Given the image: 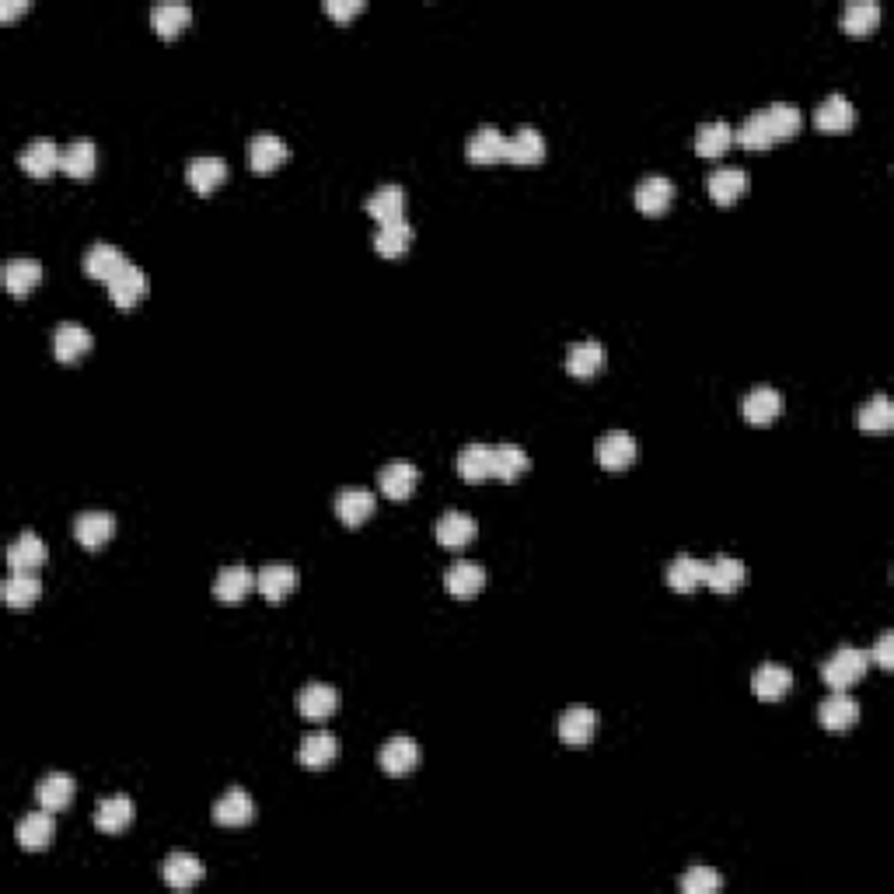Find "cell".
Listing matches in <instances>:
<instances>
[{
    "instance_id": "9c48e42d",
    "label": "cell",
    "mask_w": 894,
    "mask_h": 894,
    "mask_svg": "<svg viewBox=\"0 0 894 894\" xmlns=\"http://www.w3.org/2000/svg\"><path fill=\"white\" fill-rule=\"evenodd\" d=\"M818 720L825 730H849L856 720H860V702H856L846 688H842V692H832L818 706Z\"/></svg>"
},
{
    "instance_id": "9a60e30c",
    "label": "cell",
    "mask_w": 894,
    "mask_h": 894,
    "mask_svg": "<svg viewBox=\"0 0 894 894\" xmlns=\"http://www.w3.org/2000/svg\"><path fill=\"white\" fill-rule=\"evenodd\" d=\"M42 563H46V542H42L35 531H21V535L7 545V566H11V570L35 573Z\"/></svg>"
},
{
    "instance_id": "74e56055",
    "label": "cell",
    "mask_w": 894,
    "mask_h": 894,
    "mask_svg": "<svg viewBox=\"0 0 894 894\" xmlns=\"http://www.w3.org/2000/svg\"><path fill=\"white\" fill-rule=\"evenodd\" d=\"M0 594L11 608H28L32 601H39L42 594V580L28 570H11V577L0 584Z\"/></svg>"
},
{
    "instance_id": "d590c367",
    "label": "cell",
    "mask_w": 894,
    "mask_h": 894,
    "mask_svg": "<svg viewBox=\"0 0 894 894\" xmlns=\"http://www.w3.org/2000/svg\"><path fill=\"white\" fill-rule=\"evenodd\" d=\"M699 584H706V563L695 556H688V552H681V556L671 559L668 566V587L678 594H688L695 591Z\"/></svg>"
},
{
    "instance_id": "f1b7e54d",
    "label": "cell",
    "mask_w": 894,
    "mask_h": 894,
    "mask_svg": "<svg viewBox=\"0 0 894 894\" xmlns=\"http://www.w3.org/2000/svg\"><path fill=\"white\" fill-rule=\"evenodd\" d=\"M437 542L447 545V549H461L475 538V517L465 514V510H447V514L437 517Z\"/></svg>"
},
{
    "instance_id": "816d5d0a",
    "label": "cell",
    "mask_w": 894,
    "mask_h": 894,
    "mask_svg": "<svg viewBox=\"0 0 894 894\" xmlns=\"http://www.w3.org/2000/svg\"><path fill=\"white\" fill-rule=\"evenodd\" d=\"M870 661H877L881 668H891L894 664V633L891 629H884V633L877 636L874 650H870Z\"/></svg>"
},
{
    "instance_id": "52a82bcc",
    "label": "cell",
    "mask_w": 894,
    "mask_h": 894,
    "mask_svg": "<svg viewBox=\"0 0 894 894\" xmlns=\"http://www.w3.org/2000/svg\"><path fill=\"white\" fill-rule=\"evenodd\" d=\"M378 486L385 496H392V500H406V496H413V489L420 486V468L413 465V461H388L385 468L378 472Z\"/></svg>"
},
{
    "instance_id": "e0dca14e",
    "label": "cell",
    "mask_w": 894,
    "mask_h": 894,
    "mask_svg": "<svg viewBox=\"0 0 894 894\" xmlns=\"http://www.w3.org/2000/svg\"><path fill=\"white\" fill-rule=\"evenodd\" d=\"M741 409H744V416H748L751 423L765 427V423H772L779 413H783V395H779L772 385H755L748 395H744Z\"/></svg>"
},
{
    "instance_id": "681fc988",
    "label": "cell",
    "mask_w": 894,
    "mask_h": 894,
    "mask_svg": "<svg viewBox=\"0 0 894 894\" xmlns=\"http://www.w3.org/2000/svg\"><path fill=\"white\" fill-rule=\"evenodd\" d=\"M765 119H769V130L772 137H793V133L804 126V116H800V109L793 102H772L769 109H762Z\"/></svg>"
},
{
    "instance_id": "e575fe53",
    "label": "cell",
    "mask_w": 894,
    "mask_h": 894,
    "mask_svg": "<svg viewBox=\"0 0 894 894\" xmlns=\"http://www.w3.org/2000/svg\"><path fill=\"white\" fill-rule=\"evenodd\" d=\"M49 839H53V811L42 807V811H35L18 821V846L21 849L39 853V849L49 846Z\"/></svg>"
},
{
    "instance_id": "603a6c76",
    "label": "cell",
    "mask_w": 894,
    "mask_h": 894,
    "mask_svg": "<svg viewBox=\"0 0 894 894\" xmlns=\"http://www.w3.org/2000/svg\"><path fill=\"white\" fill-rule=\"evenodd\" d=\"M336 514L343 524H364L374 514V493L364 486H346L336 493Z\"/></svg>"
},
{
    "instance_id": "8992f818",
    "label": "cell",
    "mask_w": 894,
    "mask_h": 894,
    "mask_svg": "<svg viewBox=\"0 0 894 894\" xmlns=\"http://www.w3.org/2000/svg\"><path fill=\"white\" fill-rule=\"evenodd\" d=\"M297 709L308 720H329L339 709V692L325 681H308V685L297 692Z\"/></svg>"
},
{
    "instance_id": "3957f363",
    "label": "cell",
    "mask_w": 894,
    "mask_h": 894,
    "mask_svg": "<svg viewBox=\"0 0 894 894\" xmlns=\"http://www.w3.org/2000/svg\"><path fill=\"white\" fill-rule=\"evenodd\" d=\"M378 765L388 772V776H406V772H413L416 765H420V744L406 734L388 737L378 751Z\"/></svg>"
},
{
    "instance_id": "484cf974",
    "label": "cell",
    "mask_w": 894,
    "mask_h": 894,
    "mask_svg": "<svg viewBox=\"0 0 894 894\" xmlns=\"http://www.w3.org/2000/svg\"><path fill=\"white\" fill-rule=\"evenodd\" d=\"M601 367H605V346L598 339H580V343H573L566 350V371L573 378H591Z\"/></svg>"
},
{
    "instance_id": "5b68a950",
    "label": "cell",
    "mask_w": 894,
    "mask_h": 894,
    "mask_svg": "<svg viewBox=\"0 0 894 894\" xmlns=\"http://www.w3.org/2000/svg\"><path fill=\"white\" fill-rule=\"evenodd\" d=\"M248 168L259 175L273 172V168H280L283 161L290 158V147L283 137H276V133H259V137L248 140Z\"/></svg>"
},
{
    "instance_id": "30bf717a",
    "label": "cell",
    "mask_w": 894,
    "mask_h": 894,
    "mask_svg": "<svg viewBox=\"0 0 894 894\" xmlns=\"http://www.w3.org/2000/svg\"><path fill=\"white\" fill-rule=\"evenodd\" d=\"M112 531H116V517H112L109 510H84V514L74 517V535L84 549H98V545H105L112 538Z\"/></svg>"
},
{
    "instance_id": "ba28073f",
    "label": "cell",
    "mask_w": 894,
    "mask_h": 894,
    "mask_svg": "<svg viewBox=\"0 0 894 894\" xmlns=\"http://www.w3.org/2000/svg\"><path fill=\"white\" fill-rule=\"evenodd\" d=\"M594 454H598V461L608 468V472H619V468L633 465L636 441H633V434H626V430H608V434L594 444Z\"/></svg>"
},
{
    "instance_id": "1f68e13d",
    "label": "cell",
    "mask_w": 894,
    "mask_h": 894,
    "mask_svg": "<svg viewBox=\"0 0 894 894\" xmlns=\"http://www.w3.org/2000/svg\"><path fill=\"white\" fill-rule=\"evenodd\" d=\"M444 587L447 594H454V598H475V594L486 587V570H482L479 563H454L451 570L444 573Z\"/></svg>"
},
{
    "instance_id": "f5cc1de1",
    "label": "cell",
    "mask_w": 894,
    "mask_h": 894,
    "mask_svg": "<svg viewBox=\"0 0 894 894\" xmlns=\"http://www.w3.org/2000/svg\"><path fill=\"white\" fill-rule=\"evenodd\" d=\"M325 11L332 18H353L357 11H364V0H325Z\"/></svg>"
},
{
    "instance_id": "8fae6325",
    "label": "cell",
    "mask_w": 894,
    "mask_h": 894,
    "mask_svg": "<svg viewBox=\"0 0 894 894\" xmlns=\"http://www.w3.org/2000/svg\"><path fill=\"white\" fill-rule=\"evenodd\" d=\"M465 154L468 161H475V165H493V161H503L507 158V137H503L496 126H479V130L468 137L465 144Z\"/></svg>"
},
{
    "instance_id": "7c38bea8",
    "label": "cell",
    "mask_w": 894,
    "mask_h": 894,
    "mask_svg": "<svg viewBox=\"0 0 894 894\" xmlns=\"http://www.w3.org/2000/svg\"><path fill=\"white\" fill-rule=\"evenodd\" d=\"M255 818V800L248 797L241 786H231V790L224 793L221 800L214 804V821L224 828H241L248 825V821Z\"/></svg>"
},
{
    "instance_id": "b9f144b4",
    "label": "cell",
    "mask_w": 894,
    "mask_h": 894,
    "mask_svg": "<svg viewBox=\"0 0 894 894\" xmlns=\"http://www.w3.org/2000/svg\"><path fill=\"white\" fill-rule=\"evenodd\" d=\"M730 144H734V126L723 123V119L702 123L699 133H695V151H699L702 158H720V154H727Z\"/></svg>"
},
{
    "instance_id": "f35d334b",
    "label": "cell",
    "mask_w": 894,
    "mask_h": 894,
    "mask_svg": "<svg viewBox=\"0 0 894 894\" xmlns=\"http://www.w3.org/2000/svg\"><path fill=\"white\" fill-rule=\"evenodd\" d=\"M186 179H189V186H193L196 193H214V189L227 179V165L221 158H214V154H203V158L189 161Z\"/></svg>"
},
{
    "instance_id": "8d00e7d4",
    "label": "cell",
    "mask_w": 894,
    "mask_h": 894,
    "mask_svg": "<svg viewBox=\"0 0 894 894\" xmlns=\"http://www.w3.org/2000/svg\"><path fill=\"white\" fill-rule=\"evenodd\" d=\"M98 165V147L91 140L77 137L63 147V161H60V172H67L70 179H88Z\"/></svg>"
},
{
    "instance_id": "2e32d148",
    "label": "cell",
    "mask_w": 894,
    "mask_h": 894,
    "mask_svg": "<svg viewBox=\"0 0 894 894\" xmlns=\"http://www.w3.org/2000/svg\"><path fill=\"white\" fill-rule=\"evenodd\" d=\"M88 350H91V332L84 329V325L60 322L53 329V353H56V360H63V364H74V360L84 357Z\"/></svg>"
},
{
    "instance_id": "f6af8a7d",
    "label": "cell",
    "mask_w": 894,
    "mask_h": 894,
    "mask_svg": "<svg viewBox=\"0 0 894 894\" xmlns=\"http://www.w3.org/2000/svg\"><path fill=\"white\" fill-rule=\"evenodd\" d=\"M856 420H860V430H870V434H884V430H891L894 427L891 399L884 392H877L874 399L863 402L860 413H856Z\"/></svg>"
},
{
    "instance_id": "bcb514c9",
    "label": "cell",
    "mask_w": 894,
    "mask_h": 894,
    "mask_svg": "<svg viewBox=\"0 0 894 894\" xmlns=\"http://www.w3.org/2000/svg\"><path fill=\"white\" fill-rule=\"evenodd\" d=\"M528 465H531V458H528V451H524V447H517V444L493 447V475H496V479L514 482L517 475L528 472Z\"/></svg>"
},
{
    "instance_id": "db71d44e",
    "label": "cell",
    "mask_w": 894,
    "mask_h": 894,
    "mask_svg": "<svg viewBox=\"0 0 894 894\" xmlns=\"http://www.w3.org/2000/svg\"><path fill=\"white\" fill-rule=\"evenodd\" d=\"M28 7H32V0H4L0 4V18H14V14L28 11Z\"/></svg>"
},
{
    "instance_id": "7a4b0ae2",
    "label": "cell",
    "mask_w": 894,
    "mask_h": 894,
    "mask_svg": "<svg viewBox=\"0 0 894 894\" xmlns=\"http://www.w3.org/2000/svg\"><path fill=\"white\" fill-rule=\"evenodd\" d=\"M105 287H109V297H112V304H116V308L130 311L133 304L144 301V297H147V287H151V283H147V273L137 266V262H126V266L119 269V273L112 276V280L105 283Z\"/></svg>"
},
{
    "instance_id": "836d02e7",
    "label": "cell",
    "mask_w": 894,
    "mask_h": 894,
    "mask_svg": "<svg viewBox=\"0 0 894 894\" xmlns=\"http://www.w3.org/2000/svg\"><path fill=\"white\" fill-rule=\"evenodd\" d=\"M35 800H39V807H46V811H63V807L74 800V779H70L67 772H49V776H42L39 783H35Z\"/></svg>"
},
{
    "instance_id": "ac0fdd59",
    "label": "cell",
    "mask_w": 894,
    "mask_h": 894,
    "mask_svg": "<svg viewBox=\"0 0 894 894\" xmlns=\"http://www.w3.org/2000/svg\"><path fill=\"white\" fill-rule=\"evenodd\" d=\"M297 587V570L287 563H269L255 573V591L269 601H283Z\"/></svg>"
},
{
    "instance_id": "6da1fadb",
    "label": "cell",
    "mask_w": 894,
    "mask_h": 894,
    "mask_svg": "<svg viewBox=\"0 0 894 894\" xmlns=\"http://www.w3.org/2000/svg\"><path fill=\"white\" fill-rule=\"evenodd\" d=\"M867 668H870V654H867V650H860V647H839L825 664H821V678H825L828 685L835 688V692H842V688H849L853 681H860L863 674H867Z\"/></svg>"
},
{
    "instance_id": "83f0119b",
    "label": "cell",
    "mask_w": 894,
    "mask_h": 894,
    "mask_svg": "<svg viewBox=\"0 0 894 894\" xmlns=\"http://www.w3.org/2000/svg\"><path fill=\"white\" fill-rule=\"evenodd\" d=\"M674 200V182L668 175H647V179L636 186V207L643 214H664Z\"/></svg>"
},
{
    "instance_id": "d4e9b609",
    "label": "cell",
    "mask_w": 894,
    "mask_h": 894,
    "mask_svg": "<svg viewBox=\"0 0 894 894\" xmlns=\"http://www.w3.org/2000/svg\"><path fill=\"white\" fill-rule=\"evenodd\" d=\"M545 158V137L535 126H521L514 137H507V158L510 165H538Z\"/></svg>"
},
{
    "instance_id": "44dd1931",
    "label": "cell",
    "mask_w": 894,
    "mask_h": 894,
    "mask_svg": "<svg viewBox=\"0 0 894 894\" xmlns=\"http://www.w3.org/2000/svg\"><path fill=\"white\" fill-rule=\"evenodd\" d=\"M556 730L566 744H587L594 737V730H598V713L591 706H570L559 716Z\"/></svg>"
},
{
    "instance_id": "c3c4849f",
    "label": "cell",
    "mask_w": 894,
    "mask_h": 894,
    "mask_svg": "<svg viewBox=\"0 0 894 894\" xmlns=\"http://www.w3.org/2000/svg\"><path fill=\"white\" fill-rule=\"evenodd\" d=\"M881 21V4L877 0H849L842 11V28L853 35H863Z\"/></svg>"
},
{
    "instance_id": "5bb4252c",
    "label": "cell",
    "mask_w": 894,
    "mask_h": 894,
    "mask_svg": "<svg viewBox=\"0 0 894 894\" xmlns=\"http://www.w3.org/2000/svg\"><path fill=\"white\" fill-rule=\"evenodd\" d=\"M367 214H371L378 224L402 221V217H406V189L395 186V182L378 186L371 196H367Z\"/></svg>"
},
{
    "instance_id": "4fadbf2b",
    "label": "cell",
    "mask_w": 894,
    "mask_h": 894,
    "mask_svg": "<svg viewBox=\"0 0 894 894\" xmlns=\"http://www.w3.org/2000/svg\"><path fill=\"white\" fill-rule=\"evenodd\" d=\"M297 758H301V765H308V769H325V765L339 758V737L329 734V730H311V734H304L301 748H297Z\"/></svg>"
},
{
    "instance_id": "4316f807",
    "label": "cell",
    "mask_w": 894,
    "mask_h": 894,
    "mask_svg": "<svg viewBox=\"0 0 894 894\" xmlns=\"http://www.w3.org/2000/svg\"><path fill=\"white\" fill-rule=\"evenodd\" d=\"M751 688H755L758 699H783L786 692L793 688V671L786 668V664H776V661H765L762 668L755 671V678H751Z\"/></svg>"
},
{
    "instance_id": "cb8c5ba5",
    "label": "cell",
    "mask_w": 894,
    "mask_h": 894,
    "mask_svg": "<svg viewBox=\"0 0 894 894\" xmlns=\"http://www.w3.org/2000/svg\"><path fill=\"white\" fill-rule=\"evenodd\" d=\"M126 262L130 259H126L116 245H109V241H95V245L84 252V269H88V276H95V280H102V283H109Z\"/></svg>"
},
{
    "instance_id": "7402d4cb",
    "label": "cell",
    "mask_w": 894,
    "mask_h": 894,
    "mask_svg": "<svg viewBox=\"0 0 894 894\" xmlns=\"http://www.w3.org/2000/svg\"><path fill=\"white\" fill-rule=\"evenodd\" d=\"M203 874H207V870H203V863L196 860V856H189V853H172L165 860V867H161V877H165V884H168V888H175V891L196 888V884L203 881Z\"/></svg>"
},
{
    "instance_id": "ee69618b",
    "label": "cell",
    "mask_w": 894,
    "mask_h": 894,
    "mask_svg": "<svg viewBox=\"0 0 894 894\" xmlns=\"http://www.w3.org/2000/svg\"><path fill=\"white\" fill-rule=\"evenodd\" d=\"M458 472L468 482H482L493 475V447L489 444H465L458 451Z\"/></svg>"
},
{
    "instance_id": "d6986e66",
    "label": "cell",
    "mask_w": 894,
    "mask_h": 894,
    "mask_svg": "<svg viewBox=\"0 0 894 894\" xmlns=\"http://www.w3.org/2000/svg\"><path fill=\"white\" fill-rule=\"evenodd\" d=\"M744 577H748V570L734 556H713L706 563V587H713L716 594H734L744 584Z\"/></svg>"
},
{
    "instance_id": "ffe728a7",
    "label": "cell",
    "mask_w": 894,
    "mask_h": 894,
    "mask_svg": "<svg viewBox=\"0 0 894 894\" xmlns=\"http://www.w3.org/2000/svg\"><path fill=\"white\" fill-rule=\"evenodd\" d=\"M130 821H133V800L126 793H112V797H105L95 807V828L105 835L123 832V828H130Z\"/></svg>"
},
{
    "instance_id": "60d3db41",
    "label": "cell",
    "mask_w": 894,
    "mask_h": 894,
    "mask_svg": "<svg viewBox=\"0 0 894 894\" xmlns=\"http://www.w3.org/2000/svg\"><path fill=\"white\" fill-rule=\"evenodd\" d=\"M151 21L161 35H179L193 21V7L186 0H158L151 7Z\"/></svg>"
},
{
    "instance_id": "7bdbcfd3",
    "label": "cell",
    "mask_w": 894,
    "mask_h": 894,
    "mask_svg": "<svg viewBox=\"0 0 894 894\" xmlns=\"http://www.w3.org/2000/svg\"><path fill=\"white\" fill-rule=\"evenodd\" d=\"M252 587H255L252 570H248V566H241V563L224 566V570L217 573V580H214V594L221 601H241L248 591H252Z\"/></svg>"
},
{
    "instance_id": "ab89813d",
    "label": "cell",
    "mask_w": 894,
    "mask_h": 894,
    "mask_svg": "<svg viewBox=\"0 0 894 894\" xmlns=\"http://www.w3.org/2000/svg\"><path fill=\"white\" fill-rule=\"evenodd\" d=\"M42 280V262L39 259H11L4 266V287L7 294L25 297L28 290H35Z\"/></svg>"
},
{
    "instance_id": "f907efd6",
    "label": "cell",
    "mask_w": 894,
    "mask_h": 894,
    "mask_svg": "<svg viewBox=\"0 0 894 894\" xmlns=\"http://www.w3.org/2000/svg\"><path fill=\"white\" fill-rule=\"evenodd\" d=\"M723 888V877L709 867H692L681 877V894H716Z\"/></svg>"
},
{
    "instance_id": "f546056e",
    "label": "cell",
    "mask_w": 894,
    "mask_h": 894,
    "mask_svg": "<svg viewBox=\"0 0 894 894\" xmlns=\"http://www.w3.org/2000/svg\"><path fill=\"white\" fill-rule=\"evenodd\" d=\"M853 119H856L853 102H849L846 95H839V91H835V95H828L825 102H821L818 109H814V123H818L825 133H842V130H849V126H853Z\"/></svg>"
},
{
    "instance_id": "d6a6232c",
    "label": "cell",
    "mask_w": 894,
    "mask_h": 894,
    "mask_svg": "<svg viewBox=\"0 0 894 894\" xmlns=\"http://www.w3.org/2000/svg\"><path fill=\"white\" fill-rule=\"evenodd\" d=\"M409 245H413V224H409L406 217H402V221L378 224V231H374V248H378V255H385V259H399V255H406Z\"/></svg>"
},
{
    "instance_id": "4dcf8cb0",
    "label": "cell",
    "mask_w": 894,
    "mask_h": 894,
    "mask_svg": "<svg viewBox=\"0 0 894 894\" xmlns=\"http://www.w3.org/2000/svg\"><path fill=\"white\" fill-rule=\"evenodd\" d=\"M706 189L720 207H727V203H734L744 196V189H748V172H744V168H716V172H709Z\"/></svg>"
},
{
    "instance_id": "277c9868",
    "label": "cell",
    "mask_w": 894,
    "mask_h": 894,
    "mask_svg": "<svg viewBox=\"0 0 894 894\" xmlns=\"http://www.w3.org/2000/svg\"><path fill=\"white\" fill-rule=\"evenodd\" d=\"M60 161H63V147L56 144V140H46V137L28 140V144L21 147V154H18V165L25 168L28 175H35V179H46L49 172H56Z\"/></svg>"
},
{
    "instance_id": "7dc6e473",
    "label": "cell",
    "mask_w": 894,
    "mask_h": 894,
    "mask_svg": "<svg viewBox=\"0 0 894 894\" xmlns=\"http://www.w3.org/2000/svg\"><path fill=\"white\" fill-rule=\"evenodd\" d=\"M734 140H741V144L748 147V151H765V147L776 144V137H772V130H769V119H765V112H762V109L751 112V116L744 119L741 126H737V130H734Z\"/></svg>"
}]
</instances>
